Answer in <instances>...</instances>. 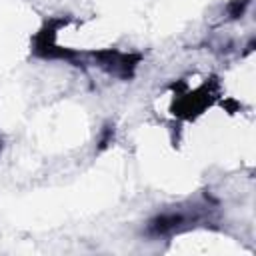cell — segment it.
I'll use <instances>...</instances> for the list:
<instances>
[{
    "mask_svg": "<svg viewBox=\"0 0 256 256\" xmlns=\"http://www.w3.org/2000/svg\"><path fill=\"white\" fill-rule=\"evenodd\" d=\"M210 206L208 204H180L170 210L158 212L146 222L144 234L148 238H168L180 232H186L198 224L208 222Z\"/></svg>",
    "mask_w": 256,
    "mask_h": 256,
    "instance_id": "1",
    "label": "cell"
},
{
    "mask_svg": "<svg viewBox=\"0 0 256 256\" xmlns=\"http://www.w3.org/2000/svg\"><path fill=\"white\" fill-rule=\"evenodd\" d=\"M72 18L70 16H64V18H48L42 28L34 34L32 38V56L34 58H40V60H60V62H66V64H72L76 68H86V52H80V50H74V48H66V46H58L56 44V34L62 26H66Z\"/></svg>",
    "mask_w": 256,
    "mask_h": 256,
    "instance_id": "2",
    "label": "cell"
},
{
    "mask_svg": "<svg viewBox=\"0 0 256 256\" xmlns=\"http://www.w3.org/2000/svg\"><path fill=\"white\" fill-rule=\"evenodd\" d=\"M86 56L90 58L88 64L98 66L100 70H104L106 74H110L118 80H132L134 74H136L138 64L142 62L140 54L122 52L118 48H100V50L86 52Z\"/></svg>",
    "mask_w": 256,
    "mask_h": 256,
    "instance_id": "3",
    "label": "cell"
},
{
    "mask_svg": "<svg viewBox=\"0 0 256 256\" xmlns=\"http://www.w3.org/2000/svg\"><path fill=\"white\" fill-rule=\"evenodd\" d=\"M212 90L208 84H202L196 90H186L184 94H174V102H172V114L176 118L182 120H192L198 114H202L210 102H212Z\"/></svg>",
    "mask_w": 256,
    "mask_h": 256,
    "instance_id": "4",
    "label": "cell"
},
{
    "mask_svg": "<svg viewBox=\"0 0 256 256\" xmlns=\"http://www.w3.org/2000/svg\"><path fill=\"white\" fill-rule=\"evenodd\" d=\"M248 4H250V0H232V2L228 4V8H226L228 18H230V20H238V18H242L244 12H246V6H248Z\"/></svg>",
    "mask_w": 256,
    "mask_h": 256,
    "instance_id": "5",
    "label": "cell"
},
{
    "mask_svg": "<svg viewBox=\"0 0 256 256\" xmlns=\"http://www.w3.org/2000/svg\"><path fill=\"white\" fill-rule=\"evenodd\" d=\"M112 138H114V124H106L100 132V138H98V152H102L104 148H108L112 144Z\"/></svg>",
    "mask_w": 256,
    "mask_h": 256,
    "instance_id": "6",
    "label": "cell"
}]
</instances>
